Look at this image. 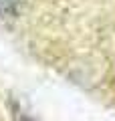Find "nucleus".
Returning <instances> with one entry per match:
<instances>
[{"mask_svg": "<svg viewBox=\"0 0 115 121\" xmlns=\"http://www.w3.org/2000/svg\"><path fill=\"white\" fill-rule=\"evenodd\" d=\"M20 8V0H0V16H14Z\"/></svg>", "mask_w": 115, "mask_h": 121, "instance_id": "f257e3e1", "label": "nucleus"}]
</instances>
